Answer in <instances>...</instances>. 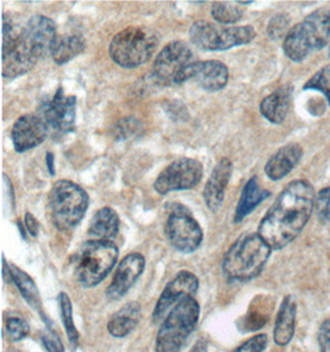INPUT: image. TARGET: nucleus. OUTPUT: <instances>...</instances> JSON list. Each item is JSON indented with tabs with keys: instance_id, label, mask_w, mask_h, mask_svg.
I'll use <instances>...</instances> for the list:
<instances>
[{
	"instance_id": "27",
	"label": "nucleus",
	"mask_w": 330,
	"mask_h": 352,
	"mask_svg": "<svg viewBox=\"0 0 330 352\" xmlns=\"http://www.w3.org/2000/svg\"><path fill=\"white\" fill-rule=\"evenodd\" d=\"M86 49V41L80 35H65L57 37L52 49V58L57 65H65L80 55Z\"/></svg>"
},
{
	"instance_id": "31",
	"label": "nucleus",
	"mask_w": 330,
	"mask_h": 352,
	"mask_svg": "<svg viewBox=\"0 0 330 352\" xmlns=\"http://www.w3.org/2000/svg\"><path fill=\"white\" fill-rule=\"evenodd\" d=\"M140 131L141 124L139 120H136L134 118H125L114 126L113 135L118 140H126L129 138L140 134Z\"/></svg>"
},
{
	"instance_id": "7",
	"label": "nucleus",
	"mask_w": 330,
	"mask_h": 352,
	"mask_svg": "<svg viewBox=\"0 0 330 352\" xmlns=\"http://www.w3.org/2000/svg\"><path fill=\"white\" fill-rule=\"evenodd\" d=\"M88 204L89 198L86 190L67 179L56 182L50 192V217L58 230H71L80 224L86 215Z\"/></svg>"
},
{
	"instance_id": "14",
	"label": "nucleus",
	"mask_w": 330,
	"mask_h": 352,
	"mask_svg": "<svg viewBox=\"0 0 330 352\" xmlns=\"http://www.w3.org/2000/svg\"><path fill=\"white\" fill-rule=\"evenodd\" d=\"M199 280L188 271H182L166 285L153 310V322H161L167 314L186 297H195Z\"/></svg>"
},
{
	"instance_id": "25",
	"label": "nucleus",
	"mask_w": 330,
	"mask_h": 352,
	"mask_svg": "<svg viewBox=\"0 0 330 352\" xmlns=\"http://www.w3.org/2000/svg\"><path fill=\"white\" fill-rule=\"evenodd\" d=\"M140 307L136 303L128 304L118 311L108 322V331L114 338H124L130 334L138 325Z\"/></svg>"
},
{
	"instance_id": "5",
	"label": "nucleus",
	"mask_w": 330,
	"mask_h": 352,
	"mask_svg": "<svg viewBox=\"0 0 330 352\" xmlns=\"http://www.w3.org/2000/svg\"><path fill=\"white\" fill-rule=\"evenodd\" d=\"M159 41L157 34L150 28L129 26L113 37L110 57L120 67H139L153 57Z\"/></svg>"
},
{
	"instance_id": "42",
	"label": "nucleus",
	"mask_w": 330,
	"mask_h": 352,
	"mask_svg": "<svg viewBox=\"0 0 330 352\" xmlns=\"http://www.w3.org/2000/svg\"><path fill=\"white\" fill-rule=\"evenodd\" d=\"M328 54H329V57H330V45H329V51H328Z\"/></svg>"
},
{
	"instance_id": "41",
	"label": "nucleus",
	"mask_w": 330,
	"mask_h": 352,
	"mask_svg": "<svg viewBox=\"0 0 330 352\" xmlns=\"http://www.w3.org/2000/svg\"><path fill=\"white\" fill-rule=\"evenodd\" d=\"M8 352H21L20 351V350H18V349H14V347H12V349H10V350H9V351Z\"/></svg>"
},
{
	"instance_id": "29",
	"label": "nucleus",
	"mask_w": 330,
	"mask_h": 352,
	"mask_svg": "<svg viewBox=\"0 0 330 352\" xmlns=\"http://www.w3.org/2000/svg\"><path fill=\"white\" fill-rule=\"evenodd\" d=\"M58 303H60V310H61L62 322H63V327L66 329L68 340H69V342H72L74 345H77L78 339H80V334H78V330L74 325L72 302L65 292L60 293Z\"/></svg>"
},
{
	"instance_id": "2",
	"label": "nucleus",
	"mask_w": 330,
	"mask_h": 352,
	"mask_svg": "<svg viewBox=\"0 0 330 352\" xmlns=\"http://www.w3.org/2000/svg\"><path fill=\"white\" fill-rule=\"evenodd\" d=\"M272 249L258 234H244L228 250L223 271L229 280L246 282L263 272Z\"/></svg>"
},
{
	"instance_id": "12",
	"label": "nucleus",
	"mask_w": 330,
	"mask_h": 352,
	"mask_svg": "<svg viewBox=\"0 0 330 352\" xmlns=\"http://www.w3.org/2000/svg\"><path fill=\"white\" fill-rule=\"evenodd\" d=\"M203 176L202 164L195 158H178L160 173L153 183L159 195L186 190L196 187Z\"/></svg>"
},
{
	"instance_id": "1",
	"label": "nucleus",
	"mask_w": 330,
	"mask_h": 352,
	"mask_svg": "<svg viewBox=\"0 0 330 352\" xmlns=\"http://www.w3.org/2000/svg\"><path fill=\"white\" fill-rule=\"evenodd\" d=\"M316 192L305 179L292 181L276 198L258 225V235L272 250H281L296 240L314 210Z\"/></svg>"
},
{
	"instance_id": "37",
	"label": "nucleus",
	"mask_w": 330,
	"mask_h": 352,
	"mask_svg": "<svg viewBox=\"0 0 330 352\" xmlns=\"http://www.w3.org/2000/svg\"><path fill=\"white\" fill-rule=\"evenodd\" d=\"M318 341L320 351L330 352V319L325 320L320 325L318 331Z\"/></svg>"
},
{
	"instance_id": "10",
	"label": "nucleus",
	"mask_w": 330,
	"mask_h": 352,
	"mask_svg": "<svg viewBox=\"0 0 330 352\" xmlns=\"http://www.w3.org/2000/svg\"><path fill=\"white\" fill-rule=\"evenodd\" d=\"M165 232L168 243L182 254L195 252L203 241V231L190 209L181 203H167Z\"/></svg>"
},
{
	"instance_id": "23",
	"label": "nucleus",
	"mask_w": 330,
	"mask_h": 352,
	"mask_svg": "<svg viewBox=\"0 0 330 352\" xmlns=\"http://www.w3.org/2000/svg\"><path fill=\"white\" fill-rule=\"evenodd\" d=\"M119 225L120 220L116 210L109 207L102 208L91 220L88 234L93 237V240L110 241L118 235Z\"/></svg>"
},
{
	"instance_id": "18",
	"label": "nucleus",
	"mask_w": 330,
	"mask_h": 352,
	"mask_svg": "<svg viewBox=\"0 0 330 352\" xmlns=\"http://www.w3.org/2000/svg\"><path fill=\"white\" fill-rule=\"evenodd\" d=\"M232 172V161L229 158L224 157L217 164L212 175L209 177L208 182L203 190V198L206 201V206L212 212H217L223 204Z\"/></svg>"
},
{
	"instance_id": "35",
	"label": "nucleus",
	"mask_w": 330,
	"mask_h": 352,
	"mask_svg": "<svg viewBox=\"0 0 330 352\" xmlns=\"http://www.w3.org/2000/svg\"><path fill=\"white\" fill-rule=\"evenodd\" d=\"M269 342L267 335L258 334L252 336L251 339L245 341L243 345H240L238 349H235L234 352H263Z\"/></svg>"
},
{
	"instance_id": "3",
	"label": "nucleus",
	"mask_w": 330,
	"mask_h": 352,
	"mask_svg": "<svg viewBox=\"0 0 330 352\" xmlns=\"http://www.w3.org/2000/svg\"><path fill=\"white\" fill-rule=\"evenodd\" d=\"M329 38L330 8H322L289 29L283 40V52L294 62L305 61L312 52L323 49Z\"/></svg>"
},
{
	"instance_id": "11",
	"label": "nucleus",
	"mask_w": 330,
	"mask_h": 352,
	"mask_svg": "<svg viewBox=\"0 0 330 352\" xmlns=\"http://www.w3.org/2000/svg\"><path fill=\"white\" fill-rule=\"evenodd\" d=\"M19 29L6 16L3 20V77L16 78L29 72L37 60L31 55Z\"/></svg>"
},
{
	"instance_id": "36",
	"label": "nucleus",
	"mask_w": 330,
	"mask_h": 352,
	"mask_svg": "<svg viewBox=\"0 0 330 352\" xmlns=\"http://www.w3.org/2000/svg\"><path fill=\"white\" fill-rule=\"evenodd\" d=\"M41 341L47 352H65V346L62 344L60 336L56 334L54 330H51L50 327L41 335Z\"/></svg>"
},
{
	"instance_id": "20",
	"label": "nucleus",
	"mask_w": 330,
	"mask_h": 352,
	"mask_svg": "<svg viewBox=\"0 0 330 352\" xmlns=\"http://www.w3.org/2000/svg\"><path fill=\"white\" fill-rule=\"evenodd\" d=\"M193 79L204 91H218L228 85L229 71L223 62L215 60L198 61Z\"/></svg>"
},
{
	"instance_id": "16",
	"label": "nucleus",
	"mask_w": 330,
	"mask_h": 352,
	"mask_svg": "<svg viewBox=\"0 0 330 352\" xmlns=\"http://www.w3.org/2000/svg\"><path fill=\"white\" fill-rule=\"evenodd\" d=\"M49 134V126L40 116H20L12 129V141L16 152H26L41 145Z\"/></svg>"
},
{
	"instance_id": "15",
	"label": "nucleus",
	"mask_w": 330,
	"mask_h": 352,
	"mask_svg": "<svg viewBox=\"0 0 330 352\" xmlns=\"http://www.w3.org/2000/svg\"><path fill=\"white\" fill-rule=\"evenodd\" d=\"M77 99L68 96L58 88L54 98L43 107V120L50 128L61 133H69L74 129Z\"/></svg>"
},
{
	"instance_id": "22",
	"label": "nucleus",
	"mask_w": 330,
	"mask_h": 352,
	"mask_svg": "<svg viewBox=\"0 0 330 352\" xmlns=\"http://www.w3.org/2000/svg\"><path fill=\"white\" fill-rule=\"evenodd\" d=\"M292 89L283 87L263 98L260 104V111L265 119L274 124H281L289 111Z\"/></svg>"
},
{
	"instance_id": "6",
	"label": "nucleus",
	"mask_w": 330,
	"mask_h": 352,
	"mask_svg": "<svg viewBox=\"0 0 330 352\" xmlns=\"http://www.w3.org/2000/svg\"><path fill=\"white\" fill-rule=\"evenodd\" d=\"M201 308L195 297H186L167 314L156 336V352H181L198 324Z\"/></svg>"
},
{
	"instance_id": "13",
	"label": "nucleus",
	"mask_w": 330,
	"mask_h": 352,
	"mask_svg": "<svg viewBox=\"0 0 330 352\" xmlns=\"http://www.w3.org/2000/svg\"><path fill=\"white\" fill-rule=\"evenodd\" d=\"M21 37L31 55L38 61L43 56L52 52L58 36L56 34L55 23L51 19L34 15L21 28Z\"/></svg>"
},
{
	"instance_id": "38",
	"label": "nucleus",
	"mask_w": 330,
	"mask_h": 352,
	"mask_svg": "<svg viewBox=\"0 0 330 352\" xmlns=\"http://www.w3.org/2000/svg\"><path fill=\"white\" fill-rule=\"evenodd\" d=\"M25 223H26V229L30 232L32 236H36L37 232H38V223H37L35 217L31 214V212H26L25 215Z\"/></svg>"
},
{
	"instance_id": "30",
	"label": "nucleus",
	"mask_w": 330,
	"mask_h": 352,
	"mask_svg": "<svg viewBox=\"0 0 330 352\" xmlns=\"http://www.w3.org/2000/svg\"><path fill=\"white\" fill-rule=\"evenodd\" d=\"M305 89H313L323 93L330 105V66L320 68L305 85Z\"/></svg>"
},
{
	"instance_id": "39",
	"label": "nucleus",
	"mask_w": 330,
	"mask_h": 352,
	"mask_svg": "<svg viewBox=\"0 0 330 352\" xmlns=\"http://www.w3.org/2000/svg\"><path fill=\"white\" fill-rule=\"evenodd\" d=\"M46 164H47V168H49L50 175L55 176V166H54V155L52 153H47L46 156Z\"/></svg>"
},
{
	"instance_id": "32",
	"label": "nucleus",
	"mask_w": 330,
	"mask_h": 352,
	"mask_svg": "<svg viewBox=\"0 0 330 352\" xmlns=\"http://www.w3.org/2000/svg\"><path fill=\"white\" fill-rule=\"evenodd\" d=\"M6 331H8L10 340L16 342V341L23 340L29 335L30 327L23 318L14 316L6 322Z\"/></svg>"
},
{
	"instance_id": "19",
	"label": "nucleus",
	"mask_w": 330,
	"mask_h": 352,
	"mask_svg": "<svg viewBox=\"0 0 330 352\" xmlns=\"http://www.w3.org/2000/svg\"><path fill=\"white\" fill-rule=\"evenodd\" d=\"M303 156V148L298 144L283 146L270 157L265 166V173L272 181H280L287 176Z\"/></svg>"
},
{
	"instance_id": "8",
	"label": "nucleus",
	"mask_w": 330,
	"mask_h": 352,
	"mask_svg": "<svg viewBox=\"0 0 330 352\" xmlns=\"http://www.w3.org/2000/svg\"><path fill=\"white\" fill-rule=\"evenodd\" d=\"M198 61L192 50L182 43L173 41L161 50L153 63V78L162 85H184L193 79Z\"/></svg>"
},
{
	"instance_id": "24",
	"label": "nucleus",
	"mask_w": 330,
	"mask_h": 352,
	"mask_svg": "<svg viewBox=\"0 0 330 352\" xmlns=\"http://www.w3.org/2000/svg\"><path fill=\"white\" fill-rule=\"evenodd\" d=\"M269 190L260 187L258 181L256 177L250 178L248 183L245 184L244 189L240 195L239 199L238 207L235 210V217H234V221L235 223H240L243 221L248 215H250L251 212H254L263 201H266L269 198Z\"/></svg>"
},
{
	"instance_id": "28",
	"label": "nucleus",
	"mask_w": 330,
	"mask_h": 352,
	"mask_svg": "<svg viewBox=\"0 0 330 352\" xmlns=\"http://www.w3.org/2000/svg\"><path fill=\"white\" fill-rule=\"evenodd\" d=\"M238 3H226L215 1L212 6V16L219 24H235L243 16V9L238 6Z\"/></svg>"
},
{
	"instance_id": "9",
	"label": "nucleus",
	"mask_w": 330,
	"mask_h": 352,
	"mask_svg": "<svg viewBox=\"0 0 330 352\" xmlns=\"http://www.w3.org/2000/svg\"><path fill=\"white\" fill-rule=\"evenodd\" d=\"M256 36L252 26H219L206 20L193 23L190 38L198 49L204 51H224L251 43Z\"/></svg>"
},
{
	"instance_id": "17",
	"label": "nucleus",
	"mask_w": 330,
	"mask_h": 352,
	"mask_svg": "<svg viewBox=\"0 0 330 352\" xmlns=\"http://www.w3.org/2000/svg\"><path fill=\"white\" fill-rule=\"evenodd\" d=\"M145 270V258L141 254L134 252L125 256L116 268V274L111 280L107 296L111 300H118L124 297L129 289L140 278Z\"/></svg>"
},
{
	"instance_id": "33",
	"label": "nucleus",
	"mask_w": 330,
	"mask_h": 352,
	"mask_svg": "<svg viewBox=\"0 0 330 352\" xmlns=\"http://www.w3.org/2000/svg\"><path fill=\"white\" fill-rule=\"evenodd\" d=\"M288 25H289V19L285 14H277L274 18L270 20L269 26H267V34L270 38L272 40H281L287 36Z\"/></svg>"
},
{
	"instance_id": "21",
	"label": "nucleus",
	"mask_w": 330,
	"mask_h": 352,
	"mask_svg": "<svg viewBox=\"0 0 330 352\" xmlns=\"http://www.w3.org/2000/svg\"><path fill=\"white\" fill-rule=\"evenodd\" d=\"M296 316H297L296 302L294 298L287 296L282 302L281 308L276 319L275 330H274V340L278 346H286L294 339Z\"/></svg>"
},
{
	"instance_id": "26",
	"label": "nucleus",
	"mask_w": 330,
	"mask_h": 352,
	"mask_svg": "<svg viewBox=\"0 0 330 352\" xmlns=\"http://www.w3.org/2000/svg\"><path fill=\"white\" fill-rule=\"evenodd\" d=\"M10 267V280L16 285L19 291L21 293V296L24 297L25 300L28 302L31 308L38 311V314H41L43 320H46V316L43 314V302L40 297V292L37 289L35 282L32 280L29 274H25L24 271H21L16 266L9 265Z\"/></svg>"
},
{
	"instance_id": "40",
	"label": "nucleus",
	"mask_w": 330,
	"mask_h": 352,
	"mask_svg": "<svg viewBox=\"0 0 330 352\" xmlns=\"http://www.w3.org/2000/svg\"><path fill=\"white\" fill-rule=\"evenodd\" d=\"M190 352H207V344L204 341H199L195 346L192 347Z\"/></svg>"
},
{
	"instance_id": "34",
	"label": "nucleus",
	"mask_w": 330,
	"mask_h": 352,
	"mask_svg": "<svg viewBox=\"0 0 330 352\" xmlns=\"http://www.w3.org/2000/svg\"><path fill=\"white\" fill-rule=\"evenodd\" d=\"M314 210L317 212L320 221H330V187H325L319 190L318 195H316Z\"/></svg>"
},
{
	"instance_id": "4",
	"label": "nucleus",
	"mask_w": 330,
	"mask_h": 352,
	"mask_svg": "<svg viewBox=\"0 0 330 352\" xmlns=\"http://www.w3.org/2000/svg\"><path fill=\"white\" fill-rule=\"evenodd\" d=\"M119 250L111 241L91 240L82 243L74 256V272L83 287H94L104 280L116 266Z\"/></svg>"
}]
</instances>
